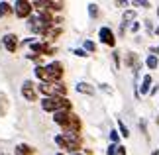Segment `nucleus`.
Listing matches in <instances>:
<instances>
[{"label": "nucleus", "instance_id": "nucleus-1", "mask_svg": "<svg viewBox=\"0 0 159 155\" xmlns=\"http://www.w3.org/2000/svg\"><path fill=\"white\" fill-rule=\"evenodd\" d=\"M34 73L41 83L55 84V83H61V79L65 75V67L61 61H51L49 65H38Z\"/></svg>", "mask_w": 159, "mask_h": 155}, {"label": "nucleus", "instance_id": "nucleus-2", "mask_svg": "<svg viewBox=\"0 0 159 155\" xmlns=\"http://www.w3.org/2000/svg\"><path fill=\"white\" fill-rule=\"evenodd\" d=\"M53 139L61 149L69 151V153H79L81 151V145H83L81 134H59V135H55Z\"/></svg>", "mask_w": 159, "mask_h": 155}, {"label": "nucleus", "instance_id": "nucleus-3", "mask_svg": "<svg viewBox=\"0 0 159 155\" xmlns=\"http://www.w3.org/2000/svg\"><path fill=\"white\" fill-rule=\"evenodd\" d=\"M41 108L45 112H63V110H71L73 104L69 98H63V96H47V98H41Z\"/></svg>", "mask_w": 159, "mask_h": 155}, {"label": "nucleus", "instance_id": "nucleus-4", "mask_svg": "<svg viewBox=\"0 0 159 155\" xmlns=\"http://www.w3.org/2000/svg\"><path fill=\"white\" fill-rule=\"evenodd\" d=\"M38 90L43 94V98H47V96H63V98H67V86L63 83H55V84L41 83L38 86Z\"/></svg>", "mask_w": 159, "mask_h": 155}, {"label": "nucleus", "instance_id": "nucleus-5", "mask_svg": "<svg viewBox=\"0 0 159 155\" xmlns=\"http://www.w3.org/2000/svg\"><path fill=\"white\" fill-rule=\"evenodd\" d=\"M32 2H28V0H16V4H14V14L16 18H22V20H28L30 16H32Z\"/></svg>", "mask_w": 159, "mask_h": 155}, {"label": "nucleus", "instance_id": "nucleus-6", "mask_svg": "<svg viewBox=\"0 0 159 155\" xmlns=\"http://www.w3.org/2000/svg\"><path fill=\"white\" fill-rule=\"evenodd\" d=\"M30 49H32V53L34 55H53V53H57V49L51 47L47 41H32L30 43Z\"/></svg>", "mask_w": 159, "mask_h": 155}, {"label": "nucleus", "instance_id": "nucleus-7", "mask_svg": "<svg viewBox=\"0 0 159 155\" xmlns=\"http://www.w3.org/2000/svg\"><path fill=\"white\" fill-rule=\"evenodd\" d=\"M81 130H83V122H81V118H79L77 114H73V112H71L69 120H67L65 128H63V132H65V134H81Z\"/></svg>", "mask_w": 159, "mask_h": 155}, {"label": "nucleus", "instance_id": "nucleus-8", "mask_svg": "<svg viewBox=\"0 0 159 155\" xmlns=\"http://www.w3.org/2000/svg\"><path fill=\"white\" fill-rule=\"evenodd\" d=\"M22 96L26 98L28 102H35V100H38V86H35L32 80H24V84H22Z\"/></svg>", "mask_w": 159, "mask_h": 155}, {"label": "nucleus", "instance_id": "nucleus-9", "mask_svg": "<svg viewBox=\"0 0 159 155\" xmlns=\"http://www.w3.org/2000/svg\"><path fill=\"white\" fill-rule=\"evenodd\" d=\"M98 39L104 43V45H108V47H114L116 45V35H114V32L108 26H104V28L98 30Z\"/></svg>", "mask_w": 159, "mask_h": 155}, {"label": "nucleus", "instance_id": "nucleus-10", "mask_svg": "<svg viewBox=\"0 0 159 155\" xmlns=\"http://www.w3.org/2000/svg\"><path fill=\"white\" fill-rule=\"evenodd\" d=\"M2 45L6 47V51H8V53H16L18 45H20L18 35H16V34H6L4 38H2Z\"/></svg>", "mask_w": 159, "mask_h": 155}, {"label": "nucleus", "instance_id": "nucleus-11", "mask_svg": "<svg viewBox=\"0 0 159 155\" xmlns=\"http://www.w3.org/2000/svg\"><path fill=\"white\" fill-rule=\"evenodd\" d=\"M77 92H81V94H87V96H93L94 92H96V89L90 83H84V80H81V83H77Z\"/></svg>", "mask_w": 159, "mask_h": 155}, {"label": "nucleus", "instance_id": "nucleus-12", "mask_svg": "<svg viewBox=\"0 0 159 155\" xmlns=\"http://www.w3.org/2000/svg\"><path fill=\"white\" fill-rule=\"evenodd\" d=\"M69 116H71V110L55 112V114H53V122L57 124V126H61V130H63V128H65V124H67V120H69Z\"/></svg>", "mask_w": 159, "mask_h": 155}, {"label": "nucleus", "instance_id": "nucleus-13", "mask_svg": "<svg viewBox=\"0 0 159 155\" xmlns=\"http://www.w3.org/2000/svg\"><path fill=\"white\" fill-rule=\"evenodd\" d=\"M151 84H153V79H151V75H143V79H142V84L138 86V89H139V96H142V94H149V90H151Z\"/></svg>", "mask_w": 159, "mask_h": 155}, {"label": "nucleus", "instance_id": "nucleus-14", "mask_svg": "<svg viewBox=\"0 0 159 155\" xmlns=\"http://www.w3.org/2000/svg\"><path fill=\"white\" fill-rule=\"evenodd\" d=\"M34 153H35V147L30 144H18L14 149V155H34Z\"/></svg>", "mask_w": 159, "mask_h": 155}, {"label": "nucleus", "instance_id": "nucleus-15", "mask_svg": "<svg viewBox=\"0 0 159 155\" xmlns=\"http://www.w3.org/2000/svg\"><path fill=\"white\" fill-rule=\"evenodd\" d=\"M61 34H63V30H61L59 26H57V28L53 26V28H49V30L45 32V35H43V38H45V41H47V43H49V41H53V39H57Z\"/></svg>", "mask_w": 159, "mask_h": 155}, {"label": "nucleus", "instance_id": "nucleus-16", "mask_svg": "<svg viewBox=\"0 0 159 155\" xmlns=\"http://www.w3.org/2000/svg\"><path fill=\"white\" fill-rule=\"evenodd\" d=\"M124 63H126V67H130V69H138L139 67V63H138V55L136 53H126V59H124Z\"/></svg>", "mask_w": 159, "mask_h": 155}, {"label": "nucleus", "instance_id": "nucleus-17", "mask_svg": "<svg viewBox=\"0 0 159 155\" xmlns=\"http://www.w3.org/2000/svg\"><path fill=\"white\" fill-rule=\"evenodd\" d=\"M136 22V10H126L124 14H122V26H128V24H134Z\"/></svg>", "mask_w": 159, "mask_h": 155}, {"label": "nucleus", "instance_id": "nucleus-18", "mask_svg": "<svg viewBox=\"0 0 159 155\" xmlns=\"http://www.w3.org/2000/svg\"><path fill=\"white\" fill-rule=\"evenodd\" d=\"M10 14H14V6L8 2H0V18H6Z\"/></svg>", "mask_w": 159, "mask_h": 155}, {"label": "nucleus", "instance_id": "nucleus-19", "mask_svg": "<svg viewBox=\"0 0 159 155\" xmlns=\"http://www.w3.org/2000/svg\"><path fill=\"white\" fill-rule=\"evenodd\" d=\"M145 65H148L149 71H155L159 67V59L155 57V55H148V59H145Z\"/></svg>", "mask_w": 159, "mask_h": 155}, {"label": "nucleus", "instance_id": "nucleus-20", "mask_svg": "<svg viewBox=\"0 0 159 155\" xmlns=\"http://www.w3.org/2000/svg\"><path fill=\"white\" fill-rule=\"evenodd\" d=\"M63 2H51V0H47V12H51V14H53V12H61V10H63Z\"/></svg>", "mask_w": 159, "mask_h": 155}, {"label": "nucleus", "instance_id": "nucleus-21", "mask_svg": "<svg viewBox=\"0 0 159 155\" xmlns=\"http://www.w3.org/2000/svg\"><path fill=\"white\" fill-rule=\"evenodd\" d=\"M83 49H84L87 53H94V51H96V43L90 41V39H84V41H83Z\"/></svg>", "mask_w": 159, "mask_h": 155}, {"label": "nucleus", "instance_id": "nucleus-22", "mask_svg": "<svg viewBox=\"0 0 159 155\" xmlns=\"http://www.w3.org/2000/svg\"><path fill=\"white\" fill-rule=\"evenodd\" d=\"M118 130H120V135H122V138H130V130H128V126L120 120V118H118Z\"/></svg>", "mask_w": 159, "mask_h": 155}, {"label": "nucleus", "instance_id": "nucleus-23", "mask_svg": "<svg viewBox=\"0 0 159 155\" xmlns=\"http://www.w3.org/2000/svg\"><path fill=\"white\" fill-rule=\"evenodd\" d=\"M87 8H89V16L90 18H98V6H96L94 2H90Z\"/></svg>", "mask_w": 159, "mask_h": 155}, {"label": "nucleus", "instance_id": "nucleus-24", "mask_svg": "<svg viewBox=\"0 0 159 155\" xmlns=\"http://www.w3.org/2000/svg\"><path fill=\"white\" fill-rule=\"evenodd\" d=\"M110 141H112L114 145H120V134L116 132V130H110Z\"/></svg>", "mask_w": 159, "mask_h": 155}, {"label": "nucleus", "instance_id": "nucleus-25", "mask_svg": "<svg viewBox=\"0 0 159 155\" xmlns=\"http://www.w3.org/2000/svg\"><path fill=\"white\" fill-rule=\"evenodd\" d=\"M134 6H142V8H149V2H148V0H134V2H132Z\"/></svg>", "mask_w": 159, "mask_h": 155}, {"label": "nucleus", "instance_id": "nucleus-26", "mask_svg": "<svg viewBox=\"0 0 159 155\" xmlns=\"http://www.w3.org/2000/svg\"><path fill=\"white\" fill-rule=\"evenodd\" d=\"M73 55H77V57H89V53L84 49H73Z\"/></svg>", "mask_w": 159, "mask_h": 155}, {"label": "nucleus", "instance_id": "nucleus-27", "mask_svg": "<svg viewBox=\"0 0 159 155\" xmlns=\"http://www.w3.org/2000/svg\"><path fill=\"white\" fill-rule=\"evenodd\" d=\"M112 59H114V65H116V67H120L122 61H120V53H118V51H114V53H112Z\"/></svg>", "mask_w": 159, "mask_h": 155}, {"label": "nucleus", "instance_id": "nucleus-28", "mask_svg": "<svg viewBox=\"0 0 159 155\" xmlns=\"http://www.w3.org/2000/svg\"><path fill=\"white\" fill-rule=\"evenodd\" d=\"M143 26H145V30H148L149 34L153 32V22H151V20H145V22H143Z\"/></svg>", "mask_w": 159, "mask_h": 155}, {"label": "nucleus", "instance_id": "nucleus-29", "mask_svg": "<svg viewBox=\"0 0 159 155\" xmlns=\"http://www.w3.org/2000/svg\"><path fill=\"white\" fill-rule=\"evenodd\" d=\"M116 147H118V145L110 144V145H108V149H106V155H116Z\"/></svg>", "mask_w": 159, "mask_h": 155}, {"label": "nucleus", "instance_id": "nucleus-30", "mask_svg": "<svg viewBox=\"0 0 159 155\" xmlns=\"http://www.w3.org/2000/svg\"><path fill=\"white\" fill-rule=\"evenodd\" d=\"M130 30H132V34H138V32H139V24H138V22L130 24Z\"/></svg>", "mask_w": 159, "mask_h": 155}, {"label": "nucleus", "instance_id": "nucleus-31", "mask_svg": "<svg viewBox=\"0 0 159 155\" xmlns=\"http://www.w3.org/2000/svg\"><path fill=\"white\" fill-rule=\"evenodd\" d=\"M149 53L157 57V55H159V45H151V47H149Z\"/></svg>", "mask_w": 159, "mask_h": 155}, {"label": "nucleus", "instance_id": "nucleus-32", "mask_svg": "<svg viewBox=\"0 0 159 155\" xmlns=\"http://www.w3.org/2000/svg\"><path fill=\"white\" fill-rule=\"evenodd\" d=\"M100 89L104 90V92H108V94H112V89H110V84H106V83H102V84H100Z\"/></svg>", "mask_w": 159, "mask_h": 155}, {"label": "nucleus", "instance_id": "nucleus-33", "mask_svg": "<svg viewBox=\"0 0 159 155\" xmlns=\"http://www.w3.org/2000/svg\"><path fill=\"white\" fill-rule=\"evenodd\" d=\"M116 155H126V147L124 145H118V147H116Z\"/></svg>", "mask_w": 159, "mask_h": 155}, {"label": "nucleus", "instance_id": "nucleus-34", "mask_svg": "<svg viewBox=\"0 0 159 155\" xmlns=\"http://www.w3.org/2000/svg\"><path fill=\"white\" fill-rule=\"evenodd\" d=\"M139 130H142V132L145 134V138H148V128H145V122H143V120L139 122Z\"/></svg>", "mask_w": 159, "mask_h": 155}, {"label": "nucleus", "instance_id": "nucleus-35", "mask_svg": "<svg viewBox=\"0 0 159 155\" xmlns=\"http://www.w3.org/2000/svg\"><path fill=\"white\" fill-rule=\"evenodd\" d=\"M159 92V86H151V90H149V94H157Z\"/></svg>", "mask_w": 159, "mask_h": 155}, {"label": "nucleus", "instance_id": "nucleus-36", "mask_svg": "<svg viewBox=\"0 0 159 155\" xmlns=\"http://www.w3.org/2000/svg\"><path fill=\"white\" fill-rule=\"evenodd\" d=\"M153 34H155V35H159V26H157V28L153 30Z\"/></svg>", "mask_w": 159, "mask_h": 155}, {"label": "nucleus", "instance_id": "nucleus-37", "mask_svg": "<svg viewBox=\"0 0 159 155\" xmlns=\"http://www.w3.org/2000/svg\"><path fill=\"white\" fill-rule=\"evenodd\" d=\"M151 155H159V151H157V149H155V151H151Z\"/></svg>", "mask_w": 159, "mask_h": 155}, {"label": "nucleus", "instance_id": "nucleus-38", "mask_svg": "<svg viewBox=\"0 0 159 155\" xmlns=\"http://www.w3.org/2000/svg\"><path fill=\"white\" fill-rule=\"evenodd\" d=\"M73 155H83V153H73Z\"/></svg>", "mask_w": 159, "mask_h": 155}, {"label": "nucleus", "instance_id": "nucleus-39", "mask_svg": "<svg viewBox=\"0 0 159 155\" xmlns=\"http://www.w3.org/2000/svg\"><path fill=\"white\" fill-rule=\"evenodd\" d=\"M55 155H63V153H55Z\"/></svg>", "mask_w": 159, "mask_h": 155}, {"label": "nucleus", "instance_id": "nucleus-40", "mask_svg": "<svg viewBox=\"0 0 159 155\" xmlns=\"http://www.w3.org/2000/svg\"><path fill=\"white\" fill-rule=\"evenodd\" d=\"M157 16H159V8H157Z\"/></svg>", "mask_w": 159, "mask_h": 155}, {"label": "nucleus", "instance_id": "nucleus-41", "mask_svg": "<svg viewBox=\"0 0 159 155\" xmlns=\"http://www.w3.org/2000/svg\"><path fill=\"white\" fill-rule=\"evenodd\" d=\"M157 124H159V116H157Z\"/></svg>", "mask_w": 159, "mask_h": 155}]
</instances>
